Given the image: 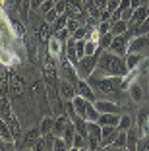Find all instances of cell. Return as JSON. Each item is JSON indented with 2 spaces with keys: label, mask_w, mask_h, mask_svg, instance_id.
I'll return each instance as SVG.
<instances>
[{
  "label": "cell",
  "mask_w": 149,
  "mask_h": 151,
  "mask_svg": "<svg viewBox=\"0 0 149 151\" xmlns=\"http://www.w3.org/2000/svg\"><path fill=\"white\" fill-rule=\"evenodd\" d=\"M10 116H12V109L8 105V95H2L0 97V118L10 120Z\"/></svg>",
  "instance_id": "cell-23"
},
{
  "label": "cell",
  "mask_w": 149,
  "mask_h": 151,
  "mask_svg": "<svg viewBox=\"0 0 149 151\" xmlns=\"http://www.w3.org/2000/svg\"><path fill=\"white\" fill-rule=\"evenodd\" d=\"M147 16H149V4H141V6H137V8L134 10V14H132V19L128 22V25H130V27H136L137 23L143 22Z\"/></svg>",
  "instance_id": "cell-13"
},
{
  "label": "cell",
  "mask_w": 149,
  "mask_h": 151,
  "mask_svg": "<svg viewBox=\"0 0 149 151\" xmlns=\"http://www.w3.org/2000/svg\"><path fill=\"white\" fill-rule=\"evenodd\" d=\"M53 8H54V0H43L37 12H39L41 16H45V14H47V12H50V10H53Z\"/></svg>",
  "instance_id": "cell-36"
},
{
  "label": "cell",
  "mask_w": 149,
  "mask_h": 151,
  "mask_svg": "<svg viewBox=\"0 0 149 151\" xmlns=\"http://www.w3.org/2000/svg\"><path fill=\"white\" fill-rule=\"evenodd\" d=\"M58 95H60L62 101H72V99L78 95V89H76V83L70 81L68 78L62 76L60 81H58Z\"/></svg>",
  "instance_id": "cell-6"
},
{
  "label": "cell",
  "mask_w": 149,
  "mask_h": 151,
  "mask_svg": "<svg viewBox=\"0 0 149 151\" xmlns=\"http://www.w3.org/2000/svg\"><path fill=\"white\" fill-rule=\"evenodd\" d=\"M76 126H74V122H68V124H66V128H64V134H62V138L66 139V143H68V145H70V149H72V142H74V138H76Z\"/></svg>",
  "instance_id": "cell-22"
},
{
  "label": "cell",
  "mask_w": 149,
  "mask_h": 151,
  "mask_svg": "<svg viewBox=\"0 0 149 151\" xmlns=\"http://www.w3.org/2000/svg\"><path fill=\"white\" fill-rule=\"evenodd\" d=\"M124 60H126L128 70H134V68H137V66L141 64V60H143V54H141V52H128L126 56H124Z\"/></svg>",
  "instance_id": "cell-19"
},
{
  "label": "cell",
  "mask_w": 149,
  "mask_h": 151,
  "mask_svg": "<svg viewBox=\"0 0 149 151\" xmlns=\"http://www.w3.org/2000/svg\"><path fill=\"white\" fill-rule=\"evenodd\" d=\"M107 4H109V0H95V6H97L99 10H105Z\"/></svg>",
  "instance_id": "cell-44"
},
{
  "label": "cell",
  "mask_w": 149,
  "mask_h": 151,
  "mask_svg": "<svg viewBox=\"0 0 149 151\" xmlns=\"http://www.w3.org/2000/svg\"><path fill=\"white\" fill-rule=\"evenodd\" d=\"M149 49V35H134L128 43V52H145Z\"/></svg>",
  "instance_id": "cell-10"
},
{
  "label": "cell",
  "mask_w": 149,
  "mask_h": 151,
  "mask_svg": "<svg viewBox=\"0 0 149 151\" xmlns=\"http://www.w3.org/2000/svg\"><path fill=\"white\" fill-rule=\"evenodd\" d=\"M41 2H43V0H31V10H39Z\"/></svg>",
  "instance_id": "cell-46"
},
{
  "label": "cell",
  "mask_w": 149,
  "mask_h": 151,
  "mask_svg": "<svg viewBox=\"0 0 149 151\" xmlns=\"http://www.w3.org/2000/svg\"><path fill=\"white\" fill-rule=\"evenodd\" d=\"M99 116H101L99 109L95 107V103H93V101H89L87 103V111H85V120H93V122H97Z\"/></svg>",
  "instance_id": "cell-26"
},
{
  "label": "cell",
  "mask_w": 149,
  "mask_h": 151,
  "mask_svg": "<svg viewBox=\"0 0 149 151\" xmlns=\"http://www.w3.org/2000/svg\"><path fill=\"white\" fill-rule=\"evenodd\" d=\"M118 120H120L118 112H101L97 122L101 126H118Z\"/></svg>",
  "instance_id": "cell-18"
},
{
  "label": "cell",
  "mask_w": 149,
  "mask_h": 151,
  "mask_svg": "<svg viewBox=\"0 0 149 151\" xmlns=\"http://www.w3.org/2000/svg\"><path fill=\"white\" fill-rule=\"evenodd\" d=\"M33 149H35V151H47V149H53V145L47 142V138H45V136H41V138L35 142Z\"/></svg>",
  "instance_id": "cell-35"
},
{
  "label": "cell",
  "mask_w": 149,
  "mask_h": 151,
  "mask_svg": "<svg viewBox=\"0 0 149 151\" xmlns=\"http://www.w3.org/2000/svg\"><path fill=\"white\" fill-rule=\"evenodd\" d=\"M23 91H25V81L19 74L16 72H10V95L12 97H22Z\"/></svg>",
  "instance_id": "cell-11"
},
{
  "label": "cell",
  "mask_w": 149,
  "mask_h": 151,
  "mask_svg": "<svg viewBox=\"0 0 149 151\" xmlns=\"http://www.w3.org/2000/svg\"><path fill=\"white\" fill-rule=\"evenodd\" d=\"M112 39H114V35L112 33H105V35H101L99 37V47H101L103 50H109V47H110V43H112Z\"/></svg>",
  "instance_id": "cell-33"
},
{
  "label": "cell",
  "mask_w": 149,
  "mask_h": 151,
  "mask_svg": "<svg viewBox=\"0 0 149 151\" xmlns=\"http://www.w3.org/2000/svg\"><path fill=\"white\" fill-rule=\"evenodd\" d=\"M43 18H45V22H48V23H53L54 19L58 18V12H56V10L53 8V10H50V12H47V14H45Z\"/></svg>",
  "instance_id": "cell-42"
},
{
  "label": "cell",
  "mask_w": 149,
  "mask_h": 151,
  "mask_svg": "<svg viewBox=\"0 0 149 151\" xmlns=\"http://www.w3.org/2000/svg\"><path fill=\"white\" fill-rule=\"evenodd\" d=\"M132 37H134V27H128L126 33L116 35L112 39L109 50H110V52H114V54H118V56H126V54H128V43H130Z\"/></svg>",
  "instance_id": "cell-5"
},
{
  "label": "cell",
  "mask_w": 149,
  "mask_h": 151,
  "mask_svg": "<svg viewBox=\"0 0 149 151\" xmlns=\"http://www.w3.org/2000/svg\"><path fill=\"white\" fill-rule=\"evenodd\" d=\"M126 8H130V0H120L118 10H126Z\"/></svg>",
  "instance_id": "cell-45"
},
{
  "label": "cell",
  "mask_w": 149,
  "mask_h": 151,
  "mask_svg": "<svg viewBox=\"0 0 149 151\" xmlns=\"http://www.w3.org/2000/svg\"><path fill=\"white\" fill-rule=\"evenodd\" d=\"M64 45H66V43H60L56 37H53V39L48 41V45H47L48 54H50V56H54L56 60H60V58L64 56Z\"/></svg>",
  "instance_id": "cell-14"
},
{
  "label": "cell",
  "mask_w": 149,
  "mask_h": 151,
  "mask_svg": "<svg viewBox=\"0 0 149 151\" xmlns=\"http://www.w3.org/2000/svg\"><path fill=\"white\" fill-rule=\"evenodd\" d=\"M41 138V130H39V126L37 128H29L25 134L22 136V149H33V145H35V142Z\"/></svg>",
  "instance_id": "cell-12"
},
{
  "label": "cell",
  "mask_w": 149,
  "mask_h": 151,
  "mask_svg": "<svg viewBox=\"0 0 149 151\" xmlns=\"http://www.w3.org/2000/svg\"><path fill=\"white\" fill-rule=\"evenodd\" d=\"M54 37H56V39L60 41V43H66V41H68V39L72 37V33L68 31V27H64V29H60L58 33H54Z\"/></svg>",
  "instance_id": "cell-38"
},
{
  "label": "cell",
  "mask_w": 149,
  "mask_h": 151,
  "mask_svg": "<svg viewBox=\"0 0 149 151\" xmlns=\"http://www.w3.org/2000/svg\"><path fill=\"white\" fill-rule=\"evenodd\" d=\"M66 149H70V145L66 143V139L62 136H56L54 143H53V151H66Z\"/></svg>",
  "instance_id": "cell-34"
},
{
  "label": "cell",
  "mask_w": 149,
  "mask_h": 151,
  "mask_svg": "<svg viewBox=\"0 0 149 151\" xmlns=\"http://www.w3.org/2000/svg\"><path fill=\"white\" fill-rule=\"evenodd\" d=\"M35 37H37V41H39L41 45H48V41L54 37L53 25H50L48 22H45V18L41 19V23L35 25Z\"/></svg>",
  "instance_id": "cell-8"
},
{
  "label": "cell",
  "mask_w": 149,
  "mask_h": 151,
  "mask_svg": "<svg viewBox=\"0 0 149 151\" xmlns=\"http://www.w3.org/2000/svg\"><path fill=\"white\" fill-rule=\"evenodd\" d=\"M132 14H134V10H132V8L122 10V18H120V19H124V22H130V19H132Z\"/></svg>",
  "instance_id": "cell-43"
},
{
  "label": "cell",
  "mask_w": 149,
  "mask_h": 151,
  "mask_svg": "<svg viewBox=\"0 0 149 151\" xmlns=\"http://www.w3.org/2000/svg\"><path fill=\"white\" fill-rule=\"evenodd\" d=\"M79 25H81V22H79V19H72V18L68 19V23H66V27H68V31H70L72 35H74V31L78 29Z\"/></svg>",
  "instance_id": "cell-40"
},
{
  "label": "cell",
  "mask_w": 149,
  "mask_h": 151,
  "mask_svg": "<svg viewBox=\"0 0 149 151\" xmlns=\"http://www.w3.org/2000/svg\"><path fill=\"white\" fill-rule=\"evenodd\" d=\"M95 107L99 109V112H118L120 114V105L114 101H109V99H97Z\"/></svg>",
  "instance_id": "cell-15"
},
{
  "label": "cell",
  "mask_w": 149,
  "mask_h": 151,
  "mask_svg": "<svg viewBox=\"0 0 149 151\" xmlns=\"http://www.w3.org/2000/svg\"><path fill=\"white\" fill-rule=\"evenodd\" d=\"M101 52L103 49H99L97 52L93 54H85V56H81L78 60V64H76V70H78V76L79 78H91L93 74H95L97 70V64H99V58H101Z\"/></svg>",
  "instance_id": "cell-4"
},
{
  "label": "cell",
  "mask_w": 149,
  "mask_h": 151,
  "mask_svg": "<svg viewBox=\"0 0 149 151\" xmlns=\"http://www.w3.org/2000/svg\"><path fill=\"white\" fill-rule=\"evenodd\" d=\"M97 70H101L103 76H122V78L130 72L128 66H126L124 56H118V54L110 52V50H103L101 52Z\"/></svg>",
  "instance_id": "cell-1"
},
{
  "label": "cell",
  "mask_w": 149,
  "mask_h": 151,
  "mask_svg": "<svg viewBox=\"0 0 149 151\" xmlns=\"http://www.w3.org/2000/svg\"><path fill=\"white\" fill-rule=\"evenodd\" d=\"M137 6H141V0H130V8L132 10H136Z\"/></svg>",
  "instance_id": "cell-47"
},
{
  "label": "cell",
  "mask_w": 149,
  "mask_h": 151,
  "mask_svg": "<svg viewBox=\"0 0 149 151\" xmlns=\"http://www.w3.org/2000/svg\"><path fill=\"white\" fill-rule=\"evenodd\" d=\"M134 126V118L130 114H120V120H118V130H128Z\"/></svg>",
  "instance_id": "cell-31"
},
{
  "label": "cell",
  "mask_w": 149,
  "mask_h": 151,
  "mask_svg": "<svg viewBox=\"0 0 149 151\" xmlns=\"http://www.w3.org/2000/svg\"><path fill=\"white\" fill-rule=\"evenodd\" d=\"M43 81L47 83V89H58V60L48 52L43 58Z\"/></svg>",
  "instance_id": "cell-3"
},
{
  "label": "cell",
  "mask_w": 149,
  "mask_h": 151,
  "mask_svg": "<svg viewBox=\"0 0 149 151\" xmlns=\"http://www.w3.org/2000/svg\"><path fill=\"white\" fill-rule=\"evenodd\" d=\"M23 43H25V49H27V56H29V62H33V64H37V47H35V43H31L29 39H25L23 37Z\"/></svg>",
  "instance_id": "cell-27"
},
{
  "label": "cell",
  "mask_w": 149,
  "mask_h": 151,
  "mask_svg": "<svg viewBox=\"0 0 149 151\" xmlns=\"http://www.w3.org/2000/svg\"><path fill=\"white\" fill-rule=\"evenodd\" d=\"M68 19H70V18H68V14H66V12L64 14H58V18L50 23V25H53V33H58L60 29H64L66 23H68Z\"/></svg>",
  "instance_id": "cell-25"
},
{
  "label": "cell",
  "mask_w": 149,
  "mask_h": 151,
  "mask_svg": "<svg viewBox=\"0 0 149 151\" xmlns=\"http://www.w3.org/2000/svg\"><path fill=\"white\" fill-rule=\"evenodd\" d=\"M128 22H124V19H118V22H114V23H110V33H112L114 37L116 35H122V33H126L128 31Z\"/></svg>",
  "instance_id": "cell-24"
},
{
  "label": "cell",
  "mask_w": 149,
  "mask_h": 151,
  "mask_svg": "<svg viewBox=\"0 0 149 151\" xmlns=\"http://www.w3.org/2000/svg\"><path fill=\"white\" fill-rule=\"evenodd\" d=\"M134 35H149V16L134 27Z\"/></svg>",
  "instance_id": "cell-30"
},
{
  "label": "cell",
  "mask_w": 149,
  "mask_h": 151,
  "mask_svg": "<svg viewBox=\"0 0 149 151\" xmlns=\"http://www.w3.org/2000/svg\"><path fill=\"white\" fill-rule=\"evenodd\" d=\"M53 128H54V118H53V116H45V118L41 120V124H39L41 136H45V134H48V132H53Z\"/></svg>",
  "instance_id": "cell-28"
},
{
  "label": "cell",
  "mask_w": 149,
  "mask_h": 151,
  "mask_svg": "<svg viewBox=\"0 0 149 151\" xmlns=\"http://www.w3.org/2000/svg\"><path fill=\"white\" fill-rule=\"evenodd\" d=\"M66 8H68V0H54V10L58 14H64Z\"/></svg>",
  "instance_id": "cell-39"
},
{
  "label": "cell",
  "mask_w": 149,
  "mask_h": 151,
  "mask_svg": "<svg viewBox=\"0 0 149 151\" xmlns=\"http://www.w3.org/2000/svg\"><path fill=\"white\" fill-rule=\"evenodd\" d=\"M126 138H128L126 130H118V134H116V139H114V143H112L110 147H114V149H126Z\"/></svg>",
  "instance_id": "cell-29"
},
{
  "label": "cell",
  "mask_w": 149,
  "mask_h": 151,
  "mask_svg": "<svg viewBox=\"0 0 149 151\" xmlns=\"http://www.w3.org/2000/svg\"><path fill=\"white\" fill-rule=\"evenodd\" d=\"M126 134H128V138H126V149L136 151L137 149V143H140V132H137L136 124L132 126V128H128Z\"/></svg>",
  "instance_id": "cell-16"
},
{
  "label": "cell",
  "mask_w": 149,
  "mask_h": 151,
  "mask_svg": "<svg viewBox=\"0 0 149 151\" xmlns=\"http://www.w3.org/2000/svg\"><path fill=\"white\" fill-rule=\"evenodd\" d=\"M110 31V22H101L99 23V27H97V33H99V37L105 35V33Z\"/></svg>",
  "instance_id": "cell-41"
},
{
  "label": "cell",
  "mask_w": 149,
  "mask_h": 151,
  "mask_svg": "<svg viewBox=\"0 0 149 151\" xmlns=\"http://www.w3.org/2000/svg\"><path fill=\"white\" fill-rule=\"evenodd\" d=\"M72 103H74V109H76V112H78L79 116H83L85 118V111H87V99L85 97H81V95H76L74 99H72Z\"/></svg>",
  "instance_id": "cell-20"
},
{
  "label": "cell",
  "mask_w": 149,
  "mask_h": 151,
  "mask_svg": "<svg viewBox=\"0 0 149 151\" xmlns=\"http://www.w3.org/2000/svg\"><path fill=\"white\" fill-rule=\"evenodd\" d=\"M128 93H130V99L134 103H140L145 95V89L140 81H134V83H130V87H128Z\"/></svg>",
  "instance_id": "cell-17"
},
{
  "label": "cell",
  "mask_w": 149,
  "mask_h": 151,
  "mask_svg": "<svg viewBox=\"0 0 149 151\" xmlns=\"http://www.w3.org/2000/svg\"><path fill=\"white\" fill-rule=\"evenodd\" d=\"M87 81L91 83V87L95 89L97 93H103V95H112L116 91H122L120 85H122V76H91L87 78Z\"/></svg>",
  "instance_id": "cell-2"
},
{
  "label": "cell",
  "mask_w": 149,
  "mask_h": 151,
  "mask_svg": "<svg viewBox=\"0 0 149 151\" xmlns=\"http://www.w3.org/2000/svg\"><path fill=\"white\" fill-rule=\"evenodd\" d=\"M87 149H91V151L101 149V139L93 138V136H87Z\"/></svg>",
  "instance_id": "cell-37"
},
{
  "label": "cell",
  "mask_w": 149,
  "mask_h": 151,
  "mask_svg": "<svg viewBox=\"0 0 149 151\" xmlns=\"http://www.w3.org/2000/svg\"><path fill=\"white\" fill-rule=\"evenodd\" d=\"M8 124H10V128H12V134H14V139H16V142H18L19 138H22L23 136V132H22V124H19V120L16 118V116H10V120H8Z\"/></svg>",
  "instance_id": "cell-21"
},
{
  "label": "cell",
  "mask_w": 149,
  "mask_h": 151,
  "mask_svg": "<svg viewBox=\"0 0 149 151\" xmlns=\"http://www.w3.org/2000/svg\"><path fill=\"white\" fill-rule=\"evenodd\" d=\"M72 149H87V139L81 134H76L74 142H72Z\"/></svg>",
  "instance_id": "cell-32"
},
{
  "label": "cell",
  "mask_w": 149,
  "mask_h": 151,
  "mask_svg": "<svg viewBox=\"0 0 149 151\" xmlns=\"http://www.w3.org/2000/svg\"><path fill=\"white\" fill-rule=\"evenodd\" d=\"M76 89H78V95H81V97H85L87 101H97V91L91 87V83H89L85 78H79L78 81H76Z\"/></svg>",
  "instance_id": "cell-9"
},
{
  "label": "cell",
  "mask_w": 149,
  "mask_h": 151,
  "mask_svg": "<svg viewBox=\"0 0 149 151\" xmlns=\"http://www.w3.org/2000/svg\"><path fill=\"white\" fill-rule=\"evenodd\" d=\"M136 128L140 132V139L149 138V107L140 109V112L136 116Z\"/></svg>",
  "instance_id": "cell-7"
}]
</instances>
